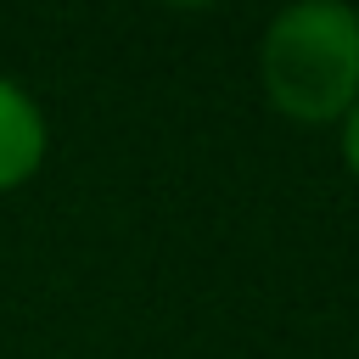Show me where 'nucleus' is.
Segmentation results:
<instances>
[{
	"label": "nucleus",
	"mask_w": 359,
	"mask_h": 359,
	"mask_svg": "<svg viewBox=\"0 0 359 359\" xmlns=\"http://www.w3.org/2000/svg\"><path fill=\"white\" fill-rule=\"evenodd\" d=\"M258 79L275 112L297 123H342L359 101V11L342 0H297L258 39Z\"/></svg>",
	"instance_id": "1"
},
{
	"label": "nucleus",
	"mask_w": 359,
	"mask_h": 359,
	"mask_svg": "<svg viewBox=\"0 0 359 359\" xmlns=\"http://www.w3.org/2000/svg\"><path fill=\"white\" fill-rule=\"evenodd\" d=\"M45 163V112L39 101L0 73V191L22 185Z\"/></svg>",
	"instance_id": "2"
},
{
	"label": "nucleus",
	"mask_w": 359,
	"mask_h": 359,
	"mask_svg": "<svg viewBox=\"0 0 359 359\" xmlns=\"http://www.w3.org/2000/svg\"><path fill=\"white\" fill-rule=\"evenodd\" d=\"M337 140H342V163H348V174L359 180V101L342 112V135H337Z\"/></svg>",
	"instance_id": "3"
}]
</instances>
